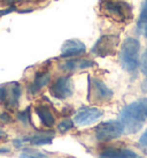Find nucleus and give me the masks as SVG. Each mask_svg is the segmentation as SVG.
Returning <instances> with one entry per match:
<instances>
[{"instance_id": "obj_2", "label": "nucleus", "mask_w": 147, "mask_h": 158, "mask_svg": "<svg viewBox=\"0 0 147 158\" xmlns=\"http://www.w3.org/2000/svg\"><path fill=\"white\" fill-rule=\"evenodd\" d=\"M139 50L140 43L136 38H126L121 48L120 59H121L122 66L129 72H133L139 66Z\"/></svg>"}, {"instance_id": "obj_6", "label": "nucleus", "mask_w": 147, "mask_h": 158, "mask_svg": "<svg viewBox=\"0 0 147 158\" xmlns=\"http://www.w3.org/2000/svg\"><path fill=\"white\" fill-rule=\"evenodd\" d=\"M50 91L52 94V96L58 99H65L67 97L71 96L74 92L71 79L69 76H63V77L58 79L50 88Z\"/></svg>"}, {"instance_id": "obj_19", "label": "nucleus", "mask_w": 147, "mask_h": 158, "mask_svg": "<svg viewBox=\"0 0 147 158\" xmlns=\"http://www.w3.org/2000/svg\"><path fill=\"white\" fill-rule=\"evenodd\" d=\"M120 158H141L140 156L129 149H120Z\"/></svg>"}, {"instance_id": "obj_23", "label": "nucleus", "mask_w": 147, "mask_h": 158, "mask_svg": "<svg viewBox=\"0 0 147 158\" xmlns=\"http://www.w3.org/2000/svg\"><path fill=\"white\" fill-rule=\"evenodd\" d=\"M0 121L4 123H9L13 121V118H12V115L7 112H2V113H0Z\"/></svg>"}, {"instance_id": "obj_9", "label": "nucleus", "mask_w": 147, "mask_h": 158, "mask_svg": "<svg viewBox=\"0 0 147 158\" xmlns=\"http://www.w3.org/2000/svg\"><path fill=\"white\" fill-rule=\"evenodd\" d=\"M54 139V132H37L30 136L22 137L23 142H28L32 145L51 144Z\"/></svg>"}, {"instance_id": "obj_18", "label": "nucleus", "mask_w": 147, "mask_h": 158, "mask_svg": "<svg viewBox=\"0 0 147 158\" xmlns=\"http://www.w3.org/2000/svg\"><path fill=\"white\" fill-rule=\"evenodd\" d=\"M99 158H120V149L112 148V149L105 150L100 154Z\"/></svg>"}, {"instance_id": "obj_16", "label": "nucleus", "mask_w": 147, "mask_h": 158, "mask_svg": "<svg viewBox=\"0 0 147 158\" xmlns=\"http://www.w3.org/2000/svg\"><path fill=\"white\" fill-rule=\"evenodd\" d=\"M147 23V0H145L141 7V12L139 15V21H138V27L141 28Z\"/></svg>"}, {"instance_id": "obj_26", "label": "nucleus", "mask_w": 147, "mask_h": 158, "mask_svg": "<svg viewBox=\"0 0 147 158\" xmlns=\"http://www.w3.org/2000/svg\"><path fill=\"white\" fill-rule=\"evenodd\" d=\"M18 12V13H29V12H32V9H20Z\"/></svg>"}, {"instance_id": "obj_13", "label": "nucleus", "mask_w": 147, "mask_h": 158, "mask_svg": "<svg viewBox=\"0 0 147 158\" xmlns=\"http://www.w3.org/2000/svg\"><path fill=\"white\" fill-rule=\"evenodd\" d=\"M124 2H106L105 4V7L106 9L110 12L113 15L115 16H118V18H125L126 13L124 12V7H122Z\"/></svg>"}, {"instance_id": "obj_15", "label": "nucleus", "mask_w": 147, "mask_h": 158, "mask_svg": "<svg viewBox=\"0 0 147 158\" xmlns=\"http://www.w3.org/2000/svg\"><path fill=\"white\" fill-rule=\"evenodd\" d=\"M16 118L18 121H21L23 125L31 123V115H30V107H26L24 111H21L16 114Z\"/></svg>"}, {"instance_id": "obj_3", "label": "nucleus", "mask_w": 147, "mask_h": 158, "mask_svg": "<svg viewBox=\"0 0 147 158\" xmlns=\"http://www.w3.org/2000/svg\"><path fill=\"white\" fill-rule=\"evenodd\" d=\"M123 133H124L123 125L121 121H116V120L101 123L95 128V137L101 142H107V141L117 139Z\"/></svg>"}, {"instance_id": "obj_24", "label": "nucleus", "mask_w": 147, "mask_h": 158, "mask_svg": "<svg viewBox=\"0 0 147 158\" xmlns=\"http://www.w3.org/2000/svg\"><path fill=\"white\" fill-rule=\"evenodd\" d=\"M143 73L145 75H147V50L145 54H144V59H143Z\"/></svg>"}, {"instance_id": "obj_1", "label": "nucleus", "mask_w": 147, "mask_h": 158, "mask_svg": "<svg viewBox=\"0 0 147 158\" xmlns=\"http://www.w3.org/2000/svg\"><path fill=\"white\" fill-rule=\"evenodd\" d=\"M147 119V98L131 103L120 113V121L124 127V132L134 134L139 132Z\"/></svg>"}, {"instance_id": "obj_17", "label": "nucleus", "mask_w": 147, "mask_h": 158, "mask_svg": "<svg viewBox=\"0 0 147 158\" xmlns=\"http://www.w3.org/2000/svg\"><path fill=\"white\" fill-rule=\"evenodd\" d=\"M74 127V121L70 119H65L58 125V129L60 133H66Z\"/></svg>"}, {"instance_id": "obj_4", "label": "nucleus", "mask_w": 147, "mask_h": 158, "mask_svg": "<svg viewBox=\"0 0 147 158\" xmlns=\"http://www.w3.org/2000/svg\"><path fill=\"white\" fill-rule=\"evenodd\" d=\"M120 43L118 37L115 35H105L100 37L99 40L92 48V52L98 57H107L114 54L117 45Z\"/></svg>"}, {"instance_id": "obj_28", "label": "nucleus", "mask_w": 147, "mask_h": 158, "mask_svg": "<svg viewBox=\"0 0 147 158\" xmlns=\"http://www.w3.org/2000/svg\"><path fill=\"white\" fill-rule=\"evenodd\" d=\"M14 2H15V1H18V2H22V1H28V0H13Z\"/></svg>"}, {"instance_id": "obj_14", "label": "nucleus", "mask_w": 147, "mask_h": 158, "mask_svg": "<svg viewBox=\"0 0 147 158\" xmlns=\"http://www.w3.org/2000/svg\"><path fill=\"white\" fill-rule=\"evenodd\" d=\"M20 158H48L45 154L31 149H24L23 152L20 155Z\"/></svg>"}, {"instance_id": "obj_12", "label": "nucleus", "mask_w": 147, "mask_h": 158, "mask_svg": "<svg viewBox=\"0 0 147 158\" xmlns=\"http://www.w3.org/2000/svg\"><path fill=\"white\" fill-rule=\"evenodd\" d=\"M36 113H37L38 118L40 119V121H42L44 126H46V127H53L54 126L55 118H54L53 113L51 112V110L48 109L47 106H37L36 107Z\"/></svg>"}, {"instance_id": "obj_22", "label": "nucleus", "mask_w": 147, "mask_h": 158, "mask_svg": "<svg viewBox=\"0 0 147 158\" xmlns=\"http://www.w3.org/2000/svg\"><path fill=\"white\" fill-rule=\"evenodd\" d=\"M16 10V7H15V5H10L9 7H6V8H2L0 9V18H2L5 15H8V14L13 13Z\"/></svg>"}, {"instance_id": "obj_10", "label": "nucleus", "mask_w": 147, "mask_h": 158, "mask_svg": "<svg viewBox=\"0 0 147 158\" xmlns=\"http://www.w3.org/2000/svg\"><path fill=\"white\" fill-rule=\"evenodd\" d=\"M50 81H51V75H50V73H47V72L37 73L35 76L34 82L29 85L28 91H29V94H31V95H36L40 89H43L45 85H47V84L50 83Z\"/></svg>"}, {"instance_id": "obj_21", "label": "nucleus", "mask_w": 147, "mask_h": 158, "mask_svg": "<svg viewBox=\"0 0 147 158\" xmlns=\"http://www.w3.org/2000/svg\"><path fill=\"white\" fill-rule=\"evenodd\" d=\"M139 147L147 154V129L141 135V137L139 139Z\"/></svg>"}, {"instance_id": "obj_11", "label": "nucleus", "mask_w": 147, "mask_h": 158, "mask_svg": "<svg viewBox=\"0 0 147 158\" xmlns=\"http://www.w3.org/2000/svg\"><path fill=\"white\" fill-rule=\"evenodd\" d=\"M92 87H93V90H94L95 97L98 99H100V101H109V99H112L114 92L102 81H100L98 79H92Z\"/></svg>"}, {"instance_id": "obj_7", "label": "nucleus", "mask_w": 147, "mask_h": 158, "mask_svg": "<svg viewBox=\"0 0 147 158\" xmlns=\"http://www.w3.org/2000/svg\"><path fill=\"white\" fill-rule=\"evenodd\" d=\"M86 46L84 43L79 42L78 40H69L65 42L61 48V57L62 58H69L76 57L82 53L85 52Z\"/></svg>"}, {"instance_id": "obj_20", "label": "nucleus", "mask_w": 147, "mask_h": 158, "mask_svg": "<svg viewBox=\"0 0 147 158\" xmlns=\"http://www.w3.org/2000/svg\"><path fill=\"white\" fill-rule=\"evenodd\" d=\"M91 66H93V61H90V60H76V68L84 69V68H89Z\"/></svg>"}, {"instance_id": "obj_5", "label": "nucleus", "mask_w": 147, "mask_h": 158, "mask_svg": "<svg viewBox=\"0 0 147 158\" xmlns=\"http://www.w3.org/2000/svg\"><path fill=\"white\" fill-rule=\"evenodd\" d=\"M102 114L104 112L97 107H81L75 114L74 120L79 126H89L97 123Z\"/></svg>"}, {"instance_id": "obj_8", "label": "nucleus", "mask_w": 147, "mask_h": 158, "mask_svg": "<svg viewBox=\"0 0 147 158\" xmlns=\"http://www.w3.org/2000/svg\"><path fill=\"white\" fill-rule=\"evenodd\" d=\"M22 94L21 85L18 82L10 83V88H8V92H7V97L4 102V105L6 109L8 110H14L18 106L20 103V97Z\"/></svg>"}, {"instance_id": "obj_27", "label": "nucleus", "mask_w": 147, "mask_h": 158, "mask_svg": "<svg viewBox=\"0 0 147 158\" xmlns=\"http://www.w3.org/2000/svg\"><path fill=\"white\" fill-rule=\"evenodd\" d=\"M144 28H145V36L147 37V23L145 24V26H144Z\"/></svg>"}, {"instance_id": "obj_25", "label": "nucleus", "mask_w": 147, "mask_h": 158, "mask_svg": "<svg viewBox=\"0 0 147 158\" xmlns=\"http://www.w3.org/2000/svg\"><path fill=\"white\" fill-rule=\"evenodd\" d=\"M4 137H6V133H5V131L2 129V128L0 127V140L4 139Z\"/></svg>"}]
</instances>
